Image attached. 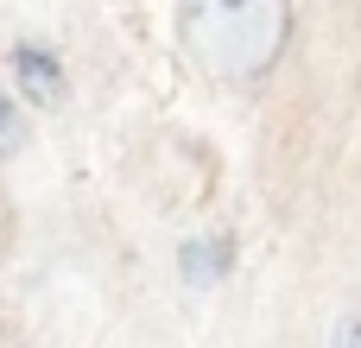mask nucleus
<instances>
[{
    "label": "nucleus",
    "mask_w": 361,
    "mask_h": 348,
    "mask_svg": "<svg viewBox=\"0 0 361 348\" xmlns=\"http://www.w3.org/2000/svg\"><path fill=\"white\" fill-rule=\"evenodd\" d=\"M178 44L222 82H254L286 51V0H178Z\"/></svg>",
    "instance_id": "nucleus-1"
},
{
    "label": "nucleus",
    "mask_w": 361,
    "mask_h": 348,
    "mask_svg": "<svg viewBox=\"0 0 361 348\" xmlns=\"http://www.w3.org/2000/svg\"><path fill=\"white\" fill-rule=\"evenodd\" d=\"M6 82L25 108H63V95H70V70H63L57 44H44V38H19L6 51Z\"/></svg>",
    "instance_id": "nucleus-2"
},
{
    "label": "nucleus",
    "mask_w": 361,
    "mask_h": 348,
    "mask_svg": "<svg viewBox=\"0 0 361 348\" xmlns=\"http://www.w3.org/2000/svg\"><path fill=\"white\" fill-rule=\"evenodd\" d=\"M235 266H241V235H228V228H203V235H184L178 241V279L190 292L228 285Z\"/></svg>",
    "instance_id": "nucleus-3"
},
{
    "label": "nucleus",
    "mask_w": 361,
    "mask_h": 348,
    "mask_svg": "<svg viewBox=\"0 0 361 348\" xmlns=\"http://www.w3.org/2000/svg\"><path fill=\"white\" fill-rule=\"evenodd\" d=\"M25 146V101L13 89H0V159H13Z\"/></svg>",
    "instance_id": "nucleus-4"
},
{
    "label": "nucleus",
    "mask_w": 361,
    "mask_h": 348,
    "mask_svg": "<svg viewBox=\"0 0 361 348\" xmlns=\"http://www.w3.org/2000/svg\"><path fill=\"white\" fill-rule=\"evenodd\" d=\"M330 348H361V304H349V311L336 317V330H330Z\"/></svg>",
    "instance_id": "nucleus-5"
}]
</instances>
